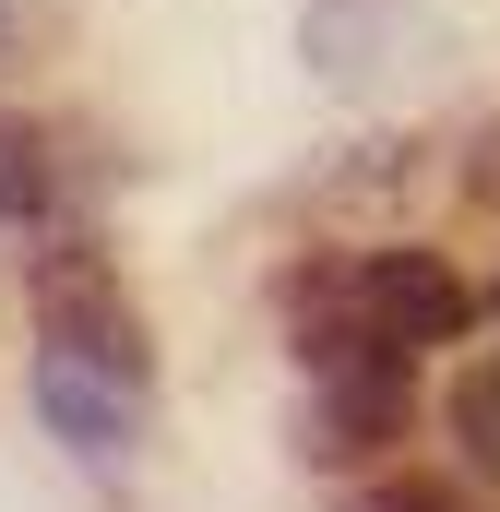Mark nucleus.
<instances>
[{
    "label": "nucleus",
    "mask_w": 500,
    "mask_h": 512,
    "mask_svg": "<svg viewBox=\"0 0 500 512\" xmlns=\"http://www.w3.org/2000/svg\"><path fill=\"white\" fill-rule=\"evenodd\" d=\"M60 215V167L24 120H0V227H48Z\"/></svg>",
    "instance_id": "obj_5"
},
{
    "label": "nucleus",
    "mask_w": 500,
    "mask_h": 512,
    "mask_svg": "<svg viewBox=\"0 0 500 512\" xmlns=\"http://www.w3.org/2000/svg\"><path fill=\"white\" fill-rule=\"evenodd\" d=\"M453 429H465V453L500 477V370H465L453 382Z\"/></svg>",
    "instance_id": "obj_7"
},
{
    "label": "nucleus",
    "mask_w": 500,
    "mask_h": 512,
    "mask_svg": "<svg viewBox=\"0 0 500 512\" xmlns=\"http://www.w3.org/2000/svg\"><path fill=\"white\" fill-rule=\"evenodd\" d=\"M346 298H358V322L393 334V346H465V334H477V310H489V298H477L441 251H370Z\"/></svg>",
    "instance_id": "obj_3"
},
{
    "label": "nucleus",
    "mask_w": 500,
    "mask_h": 512,
    "mask_svg": "<svg viewBox=\"0 0 500 512\" xmlns=\"http://www.w3.org/2000/svg\"><path fill=\"white\" fill-rule=\"evenodd\" d=\"M477 191H489V203H500V131H489V155H477Z\"/></svg>",
    "instance_id": "obj_9"
},
{
    "label": "nucleus",
    "mask_w": 500,
    "mask_h": 512,
    "mask_svg": "<svg viewBox=\"0 0 500 512\" xmlns=\"http://www.w3.org/2000/svg\"><path fill=\"white\" fill-rule=\"evenodd\" d=\"M131 405H143V393H131L120 370H96V358H72V346L36 358V417H48L84 465H108V453L131 441Z\"/></svg>",
    "instance_id": "obj_4"
},
{
    "label": "nucleus",
    "mask_w": 500,
    "mask_h": 512,
    "mask_svg": "<svg viewBox=\"0 0 500 512\" xmlns=\"http://www.w3.org/2000/svg\"><path fill=\"white\" fill-rule=\"evenodd\" d=\"M370 512H477L453 477H393V489H370Z\"/></svg>",
    "instance_id": "obj_8"
},
{
    "label": "nucleus",
    "mask_w": 500,
    "mask_h": 512,
    "mask_svg": "<svg viewBox=\"0 0 500 512\" xmlns=\"http://www.w3.org/2000/svg\"><path fill=\"white\" fill-rule=\"evenodd\" d=\"M489 310H500V286H489Z\"/></svg>",
    "instance_id": "obj_10"
},
{
    "label": "nucleus",
    "mask_w": 500,
    "mask_h": 512,
    "mask_svg": "<svg viewBox=\"0 0 500 512\" xmlns=\"http://www.w3.org/2000/svg\"><path fill=\"white\" fill-rule=\"evenodd\" d=\"M405 405H417V346H393L370 322L310 346V453L322 465H358L381 441H405Z\"/></svg>",
    "instance_id": "obj_1"
},
{
    "label": "nucleus",
    "mask_w": 500,
    "mask_h": 512,
    "mask_svg": "<svg viewBox=\"0 0 500 512\" xmlns=\"http://www.w3.org/2000/svg\"><path fill=\"white\" fill-rule=\"evenodd\" d=\"M36 322H48V346H72V358L120 370L131 393L155 382V346H143V310L120 298V274H108V262L84 251V239L36 251Z\"/></svg>",
    "instance_id": "obj_2"
},
{
    "label": "nucleus",
    "mask_w": 500,
    "mask_h": 512,
    "mask_svg": "<svg viewBox=\"0 0 500 512\" xmlns=\"http://www.w3.org/2000/svg\"><path fill=\"white\" fill-rule=\"evenodd\" d=\"M298 36H310V60H322L334 84H358V72H370V36H381V0H310Z\"/></svg>",
    "instance_id": "obj_6"
}]
</instances>
